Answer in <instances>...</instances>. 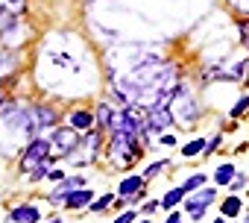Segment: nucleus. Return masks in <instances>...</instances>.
<instances>
[{
    "label": "nucleus",
    "instance_id": "26",
    "mask_svg": "<svg viewBox=\"0 0 249 223\" xmlns=\"http://www.w3.org/2000/svg\"><path fill=\"white\" fill-rule=\"evenodd\" d=\"M50 223H59V220H50Z\"/></svg>",
    "mask_w": 249,
    "mask_h": 223
},
{
    "label": "nucleus",
    "instance_id": "23",
    "mask_svg": "<svg viewBox=\"0 0 249 223\" xmlns=\"http://www.w3.org/2000/svg\"><path fill=\"white\" fill-rule=\"evenodd\" d=\"M214 223H226V217H220V220H214Z\"/></svg>",
    "mask_w": 249,
    "mask_h": 223
},
{
    "label": "nucleus",
    "instance_id": "6",
    "mask_svg": "<svg viewBox=\"0 0 249 223\" xmlns=\"http://www.w3.org/2000/svg\"><path fill=\"white\" fill-rule=\"evenodd\" d=\"M147 112H150L147 115V132H161L164 127L173 124V115H170L167 106H150Z\"/></svg>",
    "mask_w": 249,
    "mask_h": 223
},
{
    "label": "nucleus",
    "instance_id": "12",
    "mask_svg": "<svg viewBox=\"0 0 249 223\" xmlns=\"http://www.w3.org/2000/svg\"><path fill=\"white\" fill-rule=\"evenodd\" d=\"M182 200H185V191H182V188H173V191H167V194L161 197V208H176Z\"/></svg>",
    "mask_w": 249,
    "mask_h": 223
},
{
    "label": "nucleus",
    "instance_id": "19",
    "mask_svg": "<svg viewBox=\"0 0 249 223\" xmlns=\"http://www.w3.org/2000/svg\"><path fill=\"white\" fill-rule=\"evenodd\" d=\"M240 36H243V44L249 47V21H243V24H240Z\"/></svg>",
    "mask_w": 249,
    "mask_h": 223
},
{
    "label": "nucleus",
    "instance_id": "22",
    "mask_svg": "<svg viewBox=\"0 0 249 223\" xmlns=\"http://www.w3.org/2000/svg\"><path fill=\"white\" fill-rule=\"evenodd\" d=\"M167 223H185V220H182V214H170V217H167Z\"/></svg>",
    "mask_w": 249,
    "mask_h": 223
},
{
    "label": "nucleus",
    "instance_id": "27",
    "mask_svg": "<svg viewBox=\"0 0 249 223\" xmlns=\"http://www.w3.org/2000/svg\"><path fill=\"white\" fill-rule=\"evenodd\" d=\"M243 223H249V217H246V220H243Z\"/></svg>",
    "mask_w": 249,
    "mask_h": 223
},
{
    "label": "nucleus",
    "instance_id": "17",
    "mask_svg": "<svg viewBox=\"0 0 249 223\" xmlns=\"http://www.w3.org/2000/svg\"><path fill=\"white\" fill-rule=\"evenodd\" d=\"M108 203H114L111 194H106V197H100L97 203H91V211H103V208H108Z\"/></svg>",
    "mask_w": 249,
    "mask_h": 223
},
{
    "label": "nucleus",
    "instance_id": "10",
    "mask_svg": "<svg viewBox=\"0 0 249 223\" xmlns=\"http://www.w3.org/2000/svg\"><path fill=\"white\" fill-rule=\"evenodd\" d=\"M71 127L73 130H91L94 127V115H91V112H73V115H71Z\"/></svg>",
    "mask_w": 249,
    "mask_h": 223
},
{
    "label": "nucleus",
    "instance_id": "1",
    "mask_svg": "<svg viewBox=\"0 0 249 223\" xmlns=\"http://www.w3.org/2000/svg\"><path fill=\"white\" fill-rule=\"evenodd\" d=\"M141 159V144L135 135L129 132H111V144H108V162L114 167H132Z\"/></svg>",
    "mask_w": 249,
    "mask_h": 223
},
{
    "label": "nucleus",
    "instance_id": "16",
    "mask_svg": "<svg viewBox=\"0 0 249 223\" xmlns=\"http://www.w3.org/2000/svg\"><path fill=\"white\" fill-rule=\"evenodd\" d=\"M202 147H205V138H196V141H191V144L185 147V156L191 159V156H196V153H202Z\"/></svg>",
    "mask_w": 249,
    "mask_h": 223
},
{
    "label": "nucleus",
    "instance_id": "13",
    "mask_svg": "<svg viewBox=\"0 0 249 223\" xmlns=\"http://www.w3.org/2000/svg\"><path fill=\"white\" fill-rule=\"evenodd\" d=\"M33 115H36V124L38 127H53L56 124V112L53 109H36Z\"/></svg>",
    "mask_w": 249,
    "mask_h": 223
},
{
    "label": "nucleus",
    "instance_id": "4",
    "mask_svg": "<svg viewBox=\"0 0 249 223\" xmlns=\"http://www.w3.org/2000/svg\"><path fill=\"white\" fill-rule=\"evenodd\" d=\"M79 141H82V138H79V132H76L73 127H71V130L62 127V130L53 132V144H50V150H56L59 156H68V153H76ZM59 156H56V159H59Z\"/></svg>",
    "mask_w": 249,
    "mask_h": 223
},
{
    "label": "nucleus",
    "instance_id": "21",
    "mask_svg": "<svg viewBox=\"0 0 249 223\" xmlns=\"http://www.w3.org/2000/svg\"><path fill=\"white\" fill-rule=\"evenodd\" d=\"M47 179H50V182H62L65 173H62V170H53V173H47Z\"/></svg>",
    "mask_w": 249,
    "mask_h": 223
},
{
    "label": "nucleus",
    "instance_id": "7",
    "mask_svg": "<svg viewBox=\"0 0 249 223\" xmlns=\"http://www.w3.org/2000/svg\"><path fill=\"white\" fill-rule=\"evenodd\" d=\"M91 200H94V197H91L88 188H73V191L65 194V205H68V208H82V205H88Z\"/></svg>",
    "mask_w": 249,
    "mask_h": 223
},
{
    "label": "nucleus",
    "instance_id": "20",
    "mask_svg": "<svg viewBox=\"0 0 249 223\" xmlns=\"http://www.w3.org/2000/svg\"><path fill=\"white\" fill-rule=\"evenodd\" d=\"M132 220H135V214H132V211H126V214H120L114 223H132Z\"/></svg>",
    "mask_w": 249,
    "mask_h": 223
},
{
    "label": "nucleus",
    "instance_id": "3",
    "mask_svg": "<svg viewBox=\"0 0 249 223\" xmlns=\"http://www.w3.org/2000/svg\"><path fill=\"white\" fill-rule=\"evenodd\" d=\"M44 162H50V141L36 138V141L27 147L24 159H21V170H24V173H33V170H36L38 165H44Z\"/></svg>",
    "mask_w": 249,
    "mask_h": 223
},
{
    "label": "nucleus",
    "instance_id": "5",
    "mask_svg": "<svg viewBox=\"0 0 249 223\" xmlns=\"http://www.w3.org/2000/svg\"><path fill=\"white\" fill-rule=\"evenodd\" d=\"M214 203V188H202L199 194H194V197H188V203H185V208H188V214L194 217V220H199L202 214H205V208Z\"/></svg>",
    "mask_w": 249,
    "mask_h": 223
},
{
    "label": "nucleus",
    "instance_id": "24",
    "mask_svg": "<svg viewBox=\"0 0 249 223\" xmlns=\"http://www.w3.org/2000/svg\"><path fill=\"white\" fill-rule=\"evenodd\" d=\"M6 223H15V220H12V217H9V220H6Z\"/></svg>",
    "mask_w": 249,
    "mask_h": 223
},
{
    "label": "nucleus",
    "instance_id": "18",
    "mask_svg": "<svg viewBox=\"0 0 249 223\" xmlns=\"http://www.w3.org/2000/svg\"><path fill=\"white\" fill-rule=\"evenodd\" d=\"M246 109H249V97H240V100H237V106L231 109V115H243Z\"/></svg>",
    "mask_w": 249,
    "mask_h": 223
},
{
    "label": "nucleus",
    "instance_id": "9",
    "mask_svg": "<svg viewBox=\"0 0 249 223\" xmlns=\"http://www.w3.org/2000/svg\"><path fill=\"white\" fill-rule=\"evenodd\" d=\"M138 191H144V179L141 176H129V179L120 182V197H132Z\"/></svg>",
    "mask_w": 249,
    "mask_h": 223
},
{
    "label": "nucleus",
    "instance_id": "8",
    "mask_svg": "<svg viewBox=\"0 0 249 223\" xmlns=\"http://www.w3.org/2000/svg\"><path fill=\"white\" fill-rule=\"evenodd\" d=\"M15 223H38V208L36 205H18V208H12V214H9Z\"/></svg>",
    "mask_w": 249,
    "mask_h": 223
},
{
    "label": "nucleus",
    "instance_id": "11",
    "mask_svg": "<svg viewBox=\"0 0 249 223\" xmlns=\"http://www.w3.org/2000/svg\"><path fill=\"white\" fill-rule=\"evenodd\" d=\"M234 165H220L217 170H214V179H217V185H229L231 179H234Z\"/></svg>",
    "mask_w": 249,
    "mask_h": 223
},
{
    "label": "nucleus",
    "instance_id": "14",
    "mask_svg": "<svg viewBox=\"0 0 249 223\" xmlns=\"http://www.w3.org/2000/svg\"><path fill=\"white\" fill-rule=\"evenodd\" d=\"M237 214H240V200L231 194V197L223 203V217H237Z\"/></svg>",
    "mask_w": 249,
    "mask_h": 223
},
{
    "label": "nucleus",
    "instance_id": "15",
    "mask_svg": "<svg viewBox=\"0 0 249 223\" xmlns=\"http://www.w3.org/2000/svg\"><path fill=\"white\" fill-rule=\"evenodd\" d=\"M202 185H205V176H202V173H194L191 179H185L182 191H185V194H191V191H196V188H202Z\"/></svg>",
    "mask_w": 249,
    "mask_h": 223
},
{
    "label": "nucleus",
    "instance_id": "25",
    "mask_svg": "<svg viewBox=\"0 0 249 223\" xmlns=\"http://www.w3.org/2000/svg\"><path fill=\"white\" fill-rule=\"evenodd\" d=\"M141 223H150V220H141Z\"/></svg>",
    "mask_w": 249,
    "mask_h": 223
},
{
    "label": "nucleus",
    "instance_id": "2",
    "mask_svg": "<svg viewBox=\"0 0 249 223\" xmlns=\"http://www.w3.org/2000/svg\"><path fill=\"white\" fill-rule=\"evenodd\" d=\"M167 109H170L173 121H179V124H194V121H196V115H199L194 97H191L185 88H176V91H173V103H170Z\"/></svg>",
    "mask_w": 249,
    "mask_h": 223
}]
</instances>
